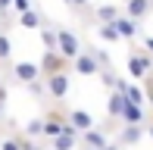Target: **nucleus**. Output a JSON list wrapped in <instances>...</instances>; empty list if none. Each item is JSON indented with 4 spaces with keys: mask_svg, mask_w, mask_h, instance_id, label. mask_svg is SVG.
<instances>
[{
    "mask_svg": "<svg viewBox=\"0 0 153 150\" xmlns=\"http://www.w3.org/2000/svg\"><path fill=\"white\" fill-rule=\"evenodd\" d=\"M13 10H16L19 16H22L25 10H31V0H13Z\"/></svg>",
    "mask_w": 153,
    "mask_h": 150,
    "instance_id": "obj_23",
    "label": "nucleus"
},
{
    "mask_svg": "<svg viewBox=\"0 0 153 150\" xmlns=\"http://www.w3.org/2000/svg\"><path fill=\"white\" fill-rule=\"evenodd\" d=\"M19 25H22V28H41V25H44V13L41 10H25L22 16H19Z\"/></svg>",
    "mask_w": 153,
    "mask_h": 150,
    "instance_id": "obj_15",
    "label": "nucleus"
},
{
    "mask_svg": "<svg viewBox=\"0 0 153 150\" xmlns=\"http://www.w3.org/2000/svg\"><path fill=\"white\" fill-rule=\"evenodd\" d=\"M10 50H13L10 35H6V31H0V59H6V56H10Z\"/></svg>",
    "mask_w": 153,
    "mask_h": 150,
    "instance_id": "obj_21",
    "label": "nucleus"
},
{
    "mask_svg": "<svg viewBox=\"0 0 153 150\" xmlns=\"http://www.w3.org/2000/svg\"><path fill=\"white\" fill-rule=\"evenodd\" d=\"M0 150H22V138H19V134L3 138V141H0Z\"/></svg>",
    "mask_w": 153,
    "mask_h": 150,
    "instance_id": "obj_20",
    "label": "nucleus"
},
{
    "mask_svg": "<svg viewBox=\"0 0 153 150\" xmlns=\"http://www.w3.org/2000/svg\"><path fill=\"white\" fill-rule=\"evenodd\" d=\"M144 131H147L144 125H128V122H122V128H119V144H122V147H134L137 141L144 138Z\"/></svg>",
    "mask_w": 153,
    "mask_h": 150,
    "instance_id": "obj_8",
    "label": "nucleus"
},
{
    "mask_svg": "<svg viewBox=\"0 0 153 150\" xmlns=\"http://www.w3.org/2000/svg\"><path fill=\"white\" fill-rule=\"evenodd\" d=\"M122 122H128V125H144V110H141L137 103H125Z\"/></svg>",
    "mask_w": 153,
    "mask_h": 150,
    "instance_id": "obj_18",
    "label": "nucleus"
},
{
    "mask_svg": "<svg viewBox=\"0 0 153 150\" xmlns=\"http://www.w3.org/2000/svg\"><path fill=\"white\" fill-rule=\"evenodd\" d=\"M13 78H16L19 85H34V81L44 78V75H41L38 63H16V66H13Z\"/></svg>",
    "mask_w": 153,
    "mask_h": 150,
    "instance_id": "obj_6",
    "label": "nucleus"
},
{
    "mask_svg": "<svg viewBox=\"0 0 153 150\" xmlns=\"http://www.w3.org/2000/svg\"><path fill=\"white\" fill-rule=\"evenodd\" d=\"M22 138H44V119H31V122H25V128H22Z\"/></svg>",
    "mask_w": 153,
    "mask_h": 150,
    "instance_id": "obj_19",
    "label": "nucleus"
},
{
    "mask_svg": "<svg viewBox=\"0 0 153 150\" xmlns=\"http://www.w3.org/2000/svg\"><path fill=\"white\" fill-rule=\"evenodd\" d=\"M72 72L75 75H100V59L91 50H81L78 56L72 59Z\"/></svg>",
    "mask_w": 153,
    "mask_h": 150,
    "instance_id": "obj_4",
    "label": "nucleus"
},
{
    "mask_svg": "<svg viewBox=\"0 0 153 150\" xmlns=\"http://www.w3.org/2000/svg\"><path fill=\"white\" fill-rule=\"evenodd\" d=\"M144 50L153 53V38H150V35H144Z\"/></svg>",
    "mask_w": 153,
    "mask_h": 150,
    "instance_id": "obj_25",
    "label": "nucleus"
},
{
    "mask_svg": "<svg viewBox=\"0 0 153 150\" xmlns=\"http://www.w3.org/2000/svg\"><path fill=\"white\" fill-rule=\"evenodd\" d=\"M144 128H147V134H150V141H153V122H147Z\"/></svg>",
    "mask_w": 153,
    "mask_h": 150,
    "instance_id": "obj_29",
    "label": "nucleus"
},
{
    "mask_svg": "<svg viewBox=\"0 0 153 150\" xmlns=\"http://www.w3.org/2000/svg\"><path fill=\"white\" fill-rule=\"evenodd\" d=\"M59 53L66 59H75L81 53V41H78V35L75 31H69V28H59Z\"/></svg>",
    "mask_w": 153,
    "mask_h": 150,
    "instance_id": "obj_5",
    "label": "nucleus"
},
{
    "mask_svg": "<svg viewBox=\"0 0 153 150\" xmlns=\"http://www.w3.org/2000/svg\"><path fill=\"white\" fill-rule=\"evenodd\" d=\"M103 150H122V144H119V141H116V144H106Z\"/></svg>",
    "mask_w": 153,
    "mask_h": 150,
    "instance_id": "obj_27",
    "label": "nucleus"
},
{
    "mask_svg": "<svg viewBox=\"0 0 153 150\" xmlns=\"http://www.w3.org/2000/svg\"><path fill=\"white\" fill-rule=\"evenodd\" d=\"M150 103H153V94H150Z\"/></svg>",
    "mask_w": 153,
    "mask_h": 150,
    "instance_id": "obj_31",
    "label": "nucleus"
},
{
    "mask_svg": "<svg viewBox=\"0 0 153 150\" xmlns=\"http://www.w3.org/2000/svg\"><path fill=\"white\" fill-rule=\"evenodd\" d=\"M119 16H122V10L116 3H106V6H97V10H94V19H97V22H116Z\"/></svg>",
    "mask_w": 153,
    "mask_h": 150,
    "instance_id": "obj_16",
    "label": "nucleus"
},
{
    "mask_svg": "<svg viewBox=\"0 0 153 150\" xmlns=\"http://www.w3.org/2000/svg\"><path fill=\"white\" fill-rule=\"evenodd\" d=\"M10 6H13V0H0V16H3V13L10 10Z\"/></svg>",
    "mask_w": 153,
    "mask_h": 150,
    "instance_id": "obj_26",
    "label": "nucleus"
},
{
    "mask_svg": "<svg viewBox=\"0 0 153 150\" xmlns=\"http://www.w3.org/2000/svg\"><path fill=\"white\" fill-rule=\"evenodd\" d=\"M97 38H100V41H106V44H116V41H122L119 28H116L113 22H100V25H97Z\"/></svg>",
    "mask_w": 153,
    "mask_h": 150,
    "instance_id": "obj_17",
    "label": "nucleus"
},
{
    "mask_svg": "<svg viewBox=\"0 0 153 150\" xmlns=\"http://www.w3.org/2000/svg\"><path fill=\"white\" fill-rule=\"evenodd\" d=\"M81 144L85 147H97V150H103L109 144V138H106V128H88V131H81Z\"/></svg>",
    "mask_w": 153,
    "mask_h": 150,
    "instance_id": "obj_9",
    "label": "nucleus"
},
{
    "mask_svg": "<svg viewBox=\"0 0 153 150\" xmlns=\"http://www.w3.org/2000/svg\"><path fill=\"white\" fill-rule=\"evenodd\" d=\"M72 10H88V0H66Z\"/></svg>",
    "mask_w": 153,
    "mask_h": 150,
    "instance_id": "obj_24",
    "label": "nucleus"
},
{
    "mask_svg": "<svg viewBox=\"0 0 153 150\" xmlns=\"http://www.w3.org/2000/svg\"><path fill=\"white\" fill-rule=\"evenodd\" d=\"M122 150H125V147H122Z\"/></svg>",
    "mask_w": 153,
    "mask_h": 150,
    "instance_id": "obj_33",
    "label": "nucleus"
},
{
    "mask_svg": "<svg viewBox=\"0 0 153 150\" xmlns=\"http://www.w3.org/2000/svg\"><path fill=\"white\" fill-rule=\"evenodd\" d=\"M85 150H97V147H85Z\"/></svg>",
    "mask_w": 153,
    "mask_h": 150,
    "instance_id": "obj_30",
    "label": "nucleus"
},
{
    "mask_svg": "<svg viewBox=\"0 0 153 150\" xmlns=\"http://www.w3.org/2000/svg\"><path fill=\"white\" fill-rule=\"evenodd\" d=\"M125 103H128V97H125L122 91H113V94H109V103H106L109 119H119V122H122V110H125Z\"/></svg>",
    "mask_w": 153,
    "mask_h": 150,
    "instance_id": "obj_12",
    "label": "nucleus"
},
{
    "mask_svg": "<svg viewBox=\"0 0 153 150\" xmlns=\"http://www.w3.org/2000/svg\"><path fill=\"white\" fill-rule=\"evenodd\" d=\"M44 88H47V94H50L53 100H62V97L69 94V88H72V75H69V72L44 75Z\"/></svg>",
    "mask_w": 153,
    "mask_h": 150,
    "instance_id": "obj_1",
    "label": "nucleus"
},
{
    "mask_svg": "<svg viewBox=\"0 0 153 150\" xmlns=\"http://www.w3.org/2000/svg\"><path fill=\"white\" fill-rule=\"evenodd\" d=\"M78 141H81V131L72 125V122H69L66 131L56 134V138L50 141V147H53V150H75V147H78Z\"/></svg>",
    "mask_w": 153,
    "mask_h": 150,
    "instance_id": "obj_7",
    "label": "nucleus"
},
{
    "mask_svg": "<svg viewBox=\"0 0 153 150\" xmlns=\"http://www.w3.org/2000/svg\"><path fill=\"white\" fill-rule=\"evenodd\" d=\"M69 122H72L78 131H88V128H94V125H97L94 116L88 113V110H72V113H69Z\"/></svg>",
    "mask_w": 153,
    "mask_h": 150,
    "instance_id": "obj_14",
    "label": "nucleus"
},
{
    "mask_svg": "<svg viewBox=\"0 0 153 150\" xmlns=\"http://www.w3.org/2000/svg\"><path fill=\"white\" fill-rule=\"evenodd\" d=\"M113 25L119 28L122 38H137V35H141V25H137V19H131V16H119Z\"/></svg>",
    "mask_w": 153,
    "mask_h": 150,
    "instance_id": "obj_11",
    "label": "nucleus"
},
{
    "mask_svg": "<svg viewBox=\"0 0 153 150\" xmlns=\"http://www.w3.org/2000/svg\"><path fill=\"white\" fill-rule=\"evenodd\" d=\"M66 125H69V113H62V110L47 113V116H44V138H47V141H53L56 134L66 131Z\"/></svg>",
    "mask_w": 153,
    "mask_h": 150,
    "instance_id": "obj_3",
    "label": "nucleus"
},
{
    "mask_svg": "<svg viewBox=\"0 0 153 150\" xmlns=\"http://www.w3.org/2000/svg\"><path fill=\"white\" fill-rule=\"evenodd\" d=\"M41 44H44V50H59V28H53V25H41Z\"/></svg>",
    "mask_w": 153,
    "mask_h": 150,
    "instance_id": "obj_13",
    "label": "nucleus"
},
{
    "mask_svg": "<svg viewBox=\"0 0 153 150\" xmlns=\"http://www.w3.org/2000/svg\"><path fill=\"white\" fill-rule=\"evenodd\" d=\"M0 88H3V85H0Z\"/></svg>",
    "mask_w": 153,
    "mask_h": 150,
    "instance_id": "obj_32",
    "label": "nucleus"
},
{
    "mask_svg": "<svg viewBox=\"0 0 153 150\" xmlns=\"http://www.w3.org/2000/svg\"><path fill=\"white\" fill-rule=\"evenodd\" d=\"M22 138V134H19ZM22 150H47L44 144H38V141H31V138H22Z\"/></svg>",
    "mask_w": 153,
    "mask_h": 150,
    "instance_id": "obj_22",
    "label": "nucleus"
},
{
    "mask_svg": "<svg viewBox=\"0 0 153 150\" xmlns=\"http://www.w3.org/2000/svg\"><path fill=\"white\" fill-rule=\"evenodd\" d=\"M38 66H41V75H53V72H69L72 69V59H66L59 50H44Z\"/></svg>",
    "mask_w": 153,
    "mask_h": 150,
    "instance_id": "obj_2",
    "label": "nucleus"
},
{
    "mask_svg": "<svg viewBox=\"0 0 153 150\" xmlns=\"http://www.w3.org/2000/svg\"><path fill=\"white\" fill-rule=\"evenodd\" d=\"M3 97H6V91L0 88V116H3Z\"/></svg>",
    "mask_w": 153,
    "mask_h": 150,
    "instance_id": "obj_28",
    "label": "nucleus"
},
{
    "mask_svg": "<svg viewBox=\"0 0 153 150\" xmlns=\"http://www.w3.org/2000/svg\"><path fill=\"white\" fill-rule=\"evenodd\" d=\"M122 3H125V13H128L131 19H137V22H141V19L153 10V3H150V0H122Z\"/></svg>",
    "mask_w": 153,
    "mask_h": 150,
    "instance_id": "obj_10",
    "label": "nucleus"
}]
</instances>
